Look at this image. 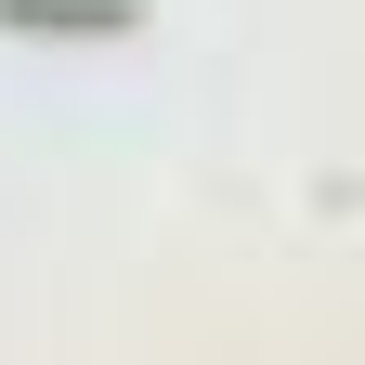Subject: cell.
Segmentation results:
<instances>
[{
  "instance_id": "6da1fadb",
  "label": "cell",
  "mask_w": 365,
  "mask_h": 365,
  "mask_svg": "<svg viewBox=\"0 0 365 365\" xmlns=\"http://www.w3.org/2000/svg\"><path fill=\"white\" fill-rule=\"evenodd\" d=\"M0 26L14 39H130L144 0H0Z\"/></svg>"
}]
</instances>
